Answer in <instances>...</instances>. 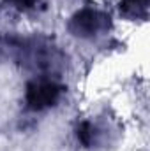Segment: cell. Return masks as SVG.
I'll return each instance as SVG.
<instances>
[{
    "mask_svg": "<svg viewBox=\"0 0 150 151\" xmlns=\"http://www.w3.org/2000/svg\"><path fill=\"white\" fill-rule=\"evenodd\" d=\"M58 95V90L53 84H37L28 91V102L36 107L51 104Z\"/></svg>",
    "mask_w": 150,
    "mask_h": 151,
    "instance_id": "6da1fadb",
    "label": "cell"
}]
</instances>
